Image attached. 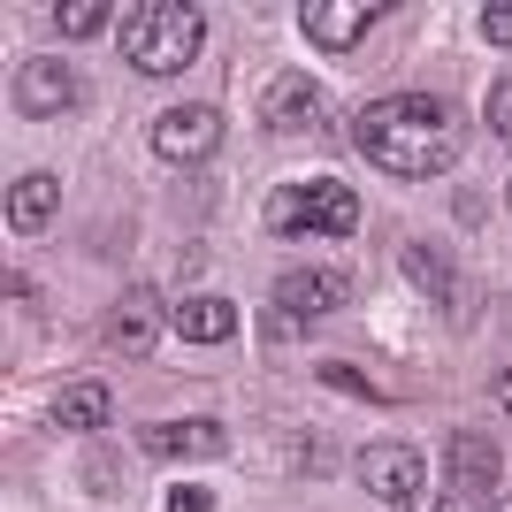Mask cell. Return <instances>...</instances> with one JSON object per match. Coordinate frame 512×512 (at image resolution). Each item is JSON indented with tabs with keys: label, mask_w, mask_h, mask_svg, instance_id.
<instances>
[{
	"label": "cell",
	"mask_w": 512,
	"mask_h": 512,
	"mask_svg": "<svg viewBox=\"0 0 512 512\" xmlns=\"http://www.w3.org/2000/svg\"><path fill=\"white\" fill-rule=\"evenodd\" d=\"M321 383H329V390H344V398H367V406H383V390L367 383V375H360L352 360H329V367H321Z\"/></svg>",
	"instance_id": "ac0fdd59"
},
{
	"label": "cell",
	"mask_w": 512,
	"mask_h": 512,
	"mask_svg": "<svg viewBox=\"0 0 512 512\" xmlns=\"http://www.w3.org/2000/svg\"><path fill=\"white\" fill-rule=\"evenodd\" d=\"M199 46H207V16H199L192 0H146L123 31V54L130 69H146V77H176V69L199 62Z\"/></svg>",
	"instance_id": "7a4b0ae2"
},
{
	"label": "cell",
	"mask_w": 512,
	"mask_h": 512,
	"mask_svg": "<svg viewBox=\"0 0 512 512\" xmlns=\"http://www.w3.org/2000/svg\"><path fill=\"white\" fill-rule=\"evenodd\" d=\"M230 329H237L230 299H184V306H176V337H192V344H222Z\"/></svg>",
	"instance_id": "2e32d148"
},
{
	"label": "cell",
	"mask_w": 512,
	"mask_h": 512,
	"mask_svg": "<svg viewBox=\"0 0 512 512\" xmlns=\"http://www.w3.org/2000/svg\"><path fill=\"white\" fill-rule=\"evenodd\" d=\"M352 299V276H337V268H291V276H276V306L283 314H329V306Z\"/></svg>",
	"instance_id": "8fae6325"
},
{
	"label": "cell",
	"mask_w": 512,
	"mask_h": 512,
	"mask_svg": "<svg viewBox=\"0 0 512 512\" xmlns=\"http://www.w3.org/2000/svg\"><path fill=\"white\" fill-rule=\"evenodd\" d=\"M482 39L512 46V0H490V8H482Z\"/></svg>",
	"instance_id": "44dd1931"
},
{
	"label": "cell",
	"mask_w": 512,
	"mask_h": 512,
	"mask_svg": "<svg viewBox=\"0 0 512 512\" xmlns=\"http://www.w3.org/2000/svg\"><path fill=\"white\" fill-rule=\"evenodd\" d=\"M85 482H92V490H100V497H115V490H123V474L107 467V451H92V467H85Z\"/></svg>",
	"instance_id": "603a6c76"
},
{
	"label": "cell",
	"mask_w": 512,
	"mask_h": 512,
	"mask_svg": "<svg viewBox=\"0 0 512 512\" xmlns=\"http://www.w3.org/2000/svg\"><path fill=\"white\" fill-rule=\"evenodd\" d=\"M138 451L146 459H222V421H146Z\"/></svg>",
	"instance_id": "30bf717a"
},
{
	"label": "cell",
	"mask_w": 512,
	"mask_h": 512,
	"mask_svg": "<svg viewBox=\"0 0 512 512\" xmlns=\"http://www.w3.org/2000/svg\"><path fill=\"white\" fill-rule=\"evenodd\" d=\"M260 337H268V352H276V344H291V337H299V314H283V306L268 299V314H260Z\"/></svg>",
	"instance_id": "d6986e66"
},
{
	"label": "cell",
	"mask_w": 512,
	"mask_h": 512,
	"mask_svg": "<svg viewBox=\"0 0 512 512\" xmlns=\"http://www.w3.org/2000/svg\"><path fill=\"white\" fill-rule=\"evenodd\" d=\"M214 146H222V115H214V107H169V115L153 123V153L176 161V169L207 161Z\"/></svg>",
	"instance_id": "5b68a950"
},
{
	"label": "cell",
	"mask_w": 512,
	"mask_h": 512,
	"mask_svg": "<svg viewBox=\"0 0 512 512\" xmlns=\"http://www.w3.org/2000/svg\"><path fill=\"white\" fill-rule=\"evenodd\" d=\"M398 268H406V276L421 283L436 306H459V268H451L444 245H428V237H406V245H398Z\"/></svg>",
	"instance_id": "4fadbf2b"
},
{
	"label": "cell",
	"mask_w": 512,
	"mask_h": 512,
	"mask_svg": "<svg viewBox=\"0 0 512 512\" xmlns=\"http://www.w3.org/2000/svg\"><path fill=\"white\" fill-rule=\"evenodd\" d=\"M314 115H321V92H314V77L283 69V77H268V85H260V123H268V130L314 123Z\"/></svg>",
	"instance_id": "7c38bea8"
},
{
	"label": "cell",
	"mask_w": 512,
	"mask_h": 512,
	"mask_svg": "<svg viewBox=\"0 0 512 512\" xmlns=\"http://www.w3.org/2000/svg\"><path fill=\"white\" fill-rule=\"evenodd\" d=\"M490 512H512V497H497V505H490Z\"/></svg>",
	"instance_id": "d4e9b609"
},
{
	"label": "cell",
	"mask_w": 512,
	"mask_h": 512,
	"mask_svg": "<svg viewBox=\"0 0 512 512\" xmlns=\"http://www.w3.org/2000/svg\"><path fill=\"white\" fill-rule=\"evenodd\" d=\"M77 92H85V85H77V69H69V62H23L8 100H16V115L46 123V115H69V107H77Z\"/></svg>",
	"instance_id": "8992f818"
},
{
	"label": "cell",
	"mask_w": 512,
	"mask_h": 512,
	"mask_svg": "<svg viewBox=\"0 0 512 512\" xmlns=\"http://www.w3.org/2000/svg\"><path fill=\"white\" fill-rule=\"evenodd\" d=\"M444 474H451V490H459V497H467V490H497L505 451H497L482 428H451V436H444Z\"/></svg>",
	"instance_id": "ba28073f"
},
{
	"label": "cell",
	"mask_w": 512,
	"mask_h": 512,
	"mask_svg": "<svg viewBox=\"0 0 512 512\" xmlns=\"http://www.w3.org/2000/svg\"><path fill=\"white\" fill-rule=\"evenodd\" d=\"M169 512H214V497L199 490V482H176V490H169Z\"/></svg>",
	"instance_id": "7402d4cb"
},
{
	"label": "cell",
	"mask_w": 512,
	"mask_h": 512,
	"mask_svg": "<svg viewBox=\"0 0 512 512\" xmlns=\"http://www.w3.org/2000/svg\"><path fill=\"white\" fill-rule=\"evenodd\" d=\"M54 199H62V184H54V176H16V184H8V230L39 237L46 222H54Z\"/></svg>",
	"instance_id": "5bb4252c"
},
{
	"label": "cell",
	"mask_w": 512,
	"mask_h": 512,
	"mask_svg": "<svg viewBox=\"0 0 512 512\" xmlns=\"http://www.w3.org/2000/svg\"><path fill=\"white\" fill-rule=\"evenodd\" d=\"M54 421L77 428V436H100V428L115 421V398H107V383H69L62 398H54Z\"/></svg>",
	"instance_id": "9a60e30c"
},
{
	"label": "cell",
	"mask_w": 512,
	"mask_h": 512,
	"mask_svg": "<svg viewBox=\"0 0 512 512\" xmlns=\"http://www.w3.org/2000/svg\"><path fill=\"white\" fill-rule=\"evenodd\" d=\"M161 321H169L161 291H153V283H130L123 299H115V306L100 314V344H107V352H123V360H138V352H153Z\"/></svg>",
	"instance_id": "277c9868"
},
{
	"label": "cell",
	"mask_w": 512,
	"mask_h": 512,
	"mask_svg": "<svg viewBox=\"0 0 512 512\" xmlns=\"http://www.w3.org/2000/svg\"><path fill=\"white\" fill-rule=\"evenodd\" d=\"M268 230L276 237H352L360 230V192L337 176H306L268 192Z\"/></svg>",
	"instance_id": "3957f363"
},
{
	"label": "cell",
	"mask_w": 512,
	"mask_h": 512,
	"mask_svg": "<svg viewBox=\"0 0 512 512\" xmlns=\"http://www.w3.org/2000/svg\"><path fill=\"white\" fill-rule=\"evenodd\" d=\"M299 23H306V39H321V46L344 54V46H360L367 23H383V0H306Z\"/></svg>",
	"instance_id": "9c48e42d"
},
{
	"label": "cell",
	"mask_w": 512,
	"mask_h": 512,
	"mask_svg": "<svg viewBox=\"0 0 512 512\" xmlns=\"http://www.w3.org/2000/svg\"><path fill=\"white\" fill-rule=\"evenodd\" d=\"M360 482L383 497V505H413V497H421V451L413 444H367L360 451Z\"/></svg>",
	"instance_id": "52a82bcc"
},
{
	"label": "cell",
	"mask_w": 512,
	"mask_h": 512,
	"mask_svg": "<svg viewBox=\"0 0 512 512\" xmlns=\"http://www.w3.org/2000/svg\"><path fill=\"white\" fill-rule=\"evenodd\" d=\"M352 138H360V153L375 161V169L406 176V184H421V176H444L451 161H459V115H451L436 92H390V100H367L360 123H352Z\"/></svg>",
	"instance_id": "6da1fadb"
},
{
	"label": "cell",
	"mask_w": 512,
	"mask_h": 512,
	"mask_svg": "<svg viewBox=\"0 0 512 512\" xmlns=\"http://www.w3.org/2000/svg\"><path fill=\"white\" fill-rule=\"evenodd\" d=\"M490 398H497V413H505V421H512V367H505V375H497V383H490Z\"/></svg>",
	"instance_id": "cb8c5ba5"
},
{
	"label": "cell",
	"mask_w": 512,
	"mask_h": 512,
	"mask_svg": "<svg viewBox=\"0 0 512 512\" xmlns=\"http://www.w3.org/2000/svg\"><path fill=\"white\" fill-rule=\"evenodd\" d=\"M482 115H490L497 138H512V77H497V85H490V107H482Z\"/></svg>",
	"instance_id": "ffe728a7"
},
{
	"label": "cell",
	"mask_w": 512,
	"mask_h": 512,
	"mask_svg": "<svg viewBox=\"0 0 512 512\" xmlns=\"http://www.w3.org/2000/svg\"><path fill=\"white\" fill-rule=\"evenodd\" d=\"M505 199H512V184H505Z\"/></svg>",
	"instance_id": "484cf974"
},
{
	"label": "cell",
	"mask_w": 512,
	"mask_h": 512,
	"mask_svg": "<svg viewBox=\"0 0 512 512\" xmlns=\"http://www.w3.org/2000/svg\"><path fill=\"white\" fill-rule=\"evenodd\" d=\"M54 31H62V39H92V31H107V0H62V8H54Z\"/></svg>",
	"instance_id": "e0dca14e"
}]
</instances>
